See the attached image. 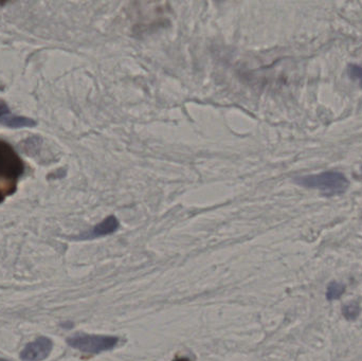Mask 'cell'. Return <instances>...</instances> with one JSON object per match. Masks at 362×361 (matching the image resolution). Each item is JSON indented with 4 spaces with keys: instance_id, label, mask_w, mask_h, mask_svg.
Returning <instances> with one entry per match:
<instances>
[{
    "instance_id": "obj_1",
    "label": "cell",
    "mask_w": 362,
    "mask_h": 361,
    "mask_svg": "<svg viewBox=\"0 0 362 361\" xmlns=\"http://www.w3.org/2000/svg\"><path fill=\"white\" fill-rule=\"evenodd\" d=\"M25 173V163L16 150L0 140V203L17 190L19 179Z\"/></svg>"
},
{
    "instance_id": "obj_2",
    "label": "cell",
    "mask_w": 362,
    "mask_h": 361,
    "mask_svg": "<svg viewBox=\"0 0 362 361\" xmlns=\"http://www.w3.org/2000/svg\"><path fill=\"white\" fill-rule=\"evenodd\" d=\"M296 182L305 188L321 191L327 196L344 194L350 184L344 174L334 171L298 177Z\"/></svg>"
},
{
    "instance_id": "obj_3",
    "label": "cell",
    "mask_w": 362,
    "mask_h": 361,
    "mask_svg": "<svg viewBox=\"0 0 362 361\" xmlns=\"http://www.w3.org/2000/svg\"><path fill=\"white\" fill-rule=\"evenodd\" d=\"M67 343L82 353L100 354L114 349L118 338L103 335L74 334L67 339Z\"/></svg>"
},
{
    "instance_id": "obj_4",
    "label": "cell",
    "mask_w": 362,
    "mask_h": 361,
    "mask_svg": "<svg viewBox=\"0 0 362 361\" xmlns=\"http://www.w3.org/2000/svg\"><path fill=\"white\" fill-rule=\"evenodd\" d=\"M53 343L47 337H38L28 343L21 351V358L25 361H42L46 360L52 351Z\"/></svg>"
},
{
    "instance_id": "obj_5",
    "label": "cell",
    "mask_w": 362,
    "mask_h": 361,
    "mask_svg": "<svg viewBox=\"0 0 362 361\" xmlns=\"http://www.w3.org/2000/svg\"><path fill=\"white\" fill-rule=\"evenodd\" d=\"M0 125L8 129H31L36 125L33 119L14 114L6 102L0 100Z\"/></svg>"
},
{
    "instance_id": "obj_6",
    "label": "cell",
    "mask_w": 362,
    "mask_h": 361,
    "mask_svg": "<svg viewBox=\"0 0 362 361\" xmlns=\"http://www.w3.org/2000/svg\"><path fill=\"white\" fill-rule=\"evenodd\" d=\"M119 228V222L115 216H108L103 222L100 223L97 226L93 227L89 232L78 237V239H91L95 237H104V235H112L116 232Z\"/></svg>"
},
{
    "instance_id": "obj_7",
    "label": "cell",
    "mask_w": 362,
    "mask_h": 361,
    "mask_svg": "<svg viewBox=\"0 0 362 361\" xmlns=\"http://www.w3.org/2000/svg\"><path fill=\"white\" fill-rule=\"evenodd\" d=\"M344 292V286L339 283H332L327 290V298L329 300H335L339 298Z\"/></svg>"
},
{
    "instance_id": "obj_8",
    "label": "cell",
    "mask_w": 362,
    "mask_h": 361,
    "mask_svg": "<svg viewBox=\"0 0 362 361\" xmlns=\"http://www.w3.org/2000/svg\"><path fill=\"white\" fill-rule=\"evenodd\" d=\"M349 76L352 80L361 83L362 86V68L358 65H350L348 69Z\"/></svg>"
},
{
    "instance_id": "obj_9",
    "label": "cell",
    "mask_w": 362,
    "mask_h": 361,
    "mask_svg": "<svg viewBox=\"0 0 362 361\" xmlns=\"http://www.w3.org/2000/svg\"><path fill=\"white\" fill-rule=\"evenodd\" d=\"M359 307L355 303H352V304H349L348 307H344V315L346 316L348 319H356L358 317Z\"/></svg>"
},
{
    "instance_id": "obj_10",
    "label": "cell",
    "mask_w": 362,
    "mask_h": 361,
    "mask_svg": "<svg viewBox=\"0 0 362 361\" xmlns=\"http://www.w3.org/2000/svg\"><path fill=\"white\" fill-rule=\"evenodd\" d=\"M174 361H189V360H187V358H177V360H175Z\"/></svg>"
},
{
    "instance_id": "obj_11",
    "label": "cell",
    "mask_w": 362,
    "mask_h": 361,
    "mask_svg": "<svg viewBox=\"0 0 362 361\" xmlns=\"http://www.w3.org/2000/svg\"><path fill=\"white\" fill-rule=\"evenodd\" d=\"M0 361H11L8 360H4V358H0Z\"/></svg>"
}]
</instances>
